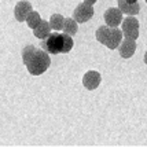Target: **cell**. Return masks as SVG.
Here are the masks:
<instances>
[{"instance_id": "13", "label": "cell", "mask_w": 147, "mask_h": 147, "mask_svg": "<svg viewBox=\"0 0 147 147\" xmlns=\"http://www.w3.org/2000/svg\"><path fill=\"white\" fill-rule=\"evenodd\" d=\"M63 24H65V17L61 14H52L51 18H50V25L51 29L54 30H62L63 29Z\"/></svg>"}, {"instance_id": "17", "label": "cell", "mask_w": 147, "mask_h": 147, "mask_svg": "<svg viewBox=\"0 0 147 147\" xmlns=\"http://www.w3.org/2000/svg\"><path fill=\"white\" fill-rule=\"evenodd\" d=\"M144 63H146V65H147V51H146V52H144Z\"/></svg>"}, {"instance_id": "12", "label": "cell", "mask_w": 147, "mask_h": 147, "mask_svg": "<svg viewBox=\"0 0 147 147\" xmlns=\"http://www.w3.org/2000/svg\"><path fill=\"white\" fill-rule=\"evenodd\" d=\"M77 22L74 18H65V24H63V30L65 33H67V34H70L71 37L74 36L78 30V26H77Z\"/></svg>"}, {"instance_id": "9", "label": "cell", "mask_w": 147, "mask_h": 147, "mask_svg": "<svg viewBox=\"0 0 147 147\" xmlns=\"http://www.w3.org/2000/svg\"><path fill=\"white\" fill-rule=\"evenodd\" d=\"M136 51V40H132V38H122V41L118 45V52L121 58H125L128 59L135 54Z\"/></svg>"}, {"instance_id": "14", "label": "cell", "mask_w": 147, "mask_h": 147, "mask_svg": "<svg viewBox=\"0 0 147 147\" xmlns=\"http://www.w3.org/2000/svg\"><path fill=\"white\" fill-rule=\"evenodd\" d=\"M40 22H41V17H40V14L37 11H32V13L28 15V18H26V24H28V26L30 29L37 28V25Z\"/></svg>"}, {"instance_id": "3", "label": "cell", "mask_w": 147, "mask_h": 147, "mask_svg": "<svg viewBox=\"0 0 147 147\" xmlns=\"http://www.w3.org/2000/svg\"><path fill=\"white\" fill-rule=\"evenodd\" d=\"M122 30L118 28H113L109 25H102L96 29L95 37L100 44L106 45L110 50L118 48L120 43L122 41Z\"/></svg>"}, {"instance_id": "5", "label": "cell", "mask_w": 147, "mask_h": 147, "mask_svg": "<svg viewBox=\"0 0 147 147\" xmlns=\"http://www.w3.org/2000/svg\"><path fill=\"white\" fill-rule=\"evenodd\" d=\"M92 17H94V7H92V4H88L85 1L80 3L73 11V18L78 24H84V22L90 21Z\"/></svg>"}, {"instance_id": "10", "label": "cell", "mask_w": 147, "mask_h": 147, "mask_svg": "<svg viewBox=\"0 0 147 147\" xmlns=\"http://www.w3.org/2000/svg\"><path fill=\"white\" fill-rule=\"evenodd\" d=\"M50 33H51L50 21H44V19H41V22L37 25V28L33 29V34H34L37 38H41V40H44V38L48 37Z\"/></svg>"}, {"instance_id": "18", "label": "cell", "mask_w": 147, "mask_h": 147, "mask_svg": "<svg viewBox=\"0 0 147 147\" xmlns=\"http://www.w3.org/2000/svg\"><path fill=\"white\" fill-rule=\"evenodd\" d=\"M144 1H146V3H147V0H144Z\"/></svg>"}, {"instance_id": "11", "label": "cell", "mask_w": 147, "mask_h": 147, "mask_svg": "<svg viewBox=\"0 0 147 147\" xmlns=\"http://www.w3.org/2000/svg\"><path fill=\"white\" fill-rule=\"evenodd\" d=\"M118 8L122 11V14H127V15H136V14L140 11V6L139 3H125V1H117Z\"/></svg>"}, {"instance_id": "7", "label": "cell", "mask_w": 147, "mask_h": 147, "mask_svg": "<svg viewBox=\"0 0 147 147\" xmlns=\"http://www.w3.org/2000/svg\"><path fill=\"white\" fill-rule=\"evenodd\" d=\"M105 22L106 25L113 26V28H117L122 22V11L118 8V7H110L105 11Z\"/></svg>"}, {"instance_id": "1", "label": "cell", "mask_w": 147, "mask_h": 147, "mask_svg": "<svg viewBox=\"0 0 147 147\" xmlns=\"http://www.w3.org/2000/svg\"><path fill=\"white\" fill-rule=\"evenodd\" d=\"M22 61L32 76L43 74L51 65L50 54L44 50H37L34 45H26L22 50Z\"/></svg>"}, {"instance_id": "15", "label": "cell", "mask_w": 147, "mask_h": 147, "mask_svg": "<svg viewBox=\"0 0 147 147\" xmlns=\"http://www.w3.org/2000/svg\"><path fill=\"white\" fill-rule=\"evenodd\" d=\"M84 1H85V3H88V4H92V6L96 3V0H84Z\"/></svg>"}, {"instance_id": "4", "label": "cell", "mask_w": 147, "mask_h": 147, "mask_svg": "<svg viewBox=\"0 0 147 147\" xmlns=\"http://www.w3.org/2000/svg\"><path fill=\"white\" fill-rule=\"evenodd\" d=\"M121 28L124 37L132 38V40H136L139 37V21L134 15H129L125 19H122Z\"/></svg>"}, {"instance_id": "2", "label": "cell", "mask_w": 147, "mask_h": 147, "mask_svg": "<svg viewBox=\"0 0 147 147\" xmlns=\"http://www.w3.org/2000/svg\"><path fill=\"white\" fill-rule=\"evenodd\" d=\"M73 45H74V43H73V38H71L70 34H67L65 32L59 33L58 30H55L54 33H50V36L41 41L40 47L48 54L57 55V54L70 52Z\"/></svg>"}, {"instance_id": "16", "label": "cell", "mask_w": 147, "mask_h": 147, "mask_svg": "<svg viewBox=\"0 0 147 147\" xmlns=\"http://www.w3.org/2000/svg\"><path fill=\"white\" fill-rule=\"evenodd\" d=\"M117 1H125V3H136L138 0H117Z\"/></svg>"}, {"instance_id": "6", "label": "cell", "mask_w": 147, "mask_h": 147, "mask_svg": "<svg viewBox=\"0 0 147 147\" xmlns=\"http://www.w3.org/2000/svg\"><path fill=\"white\" fill-rule=\"evenodd\" d=\"M32 11H33L32 4L29 1H26V0H21L14 7V17H15V19L18 22H24V21H26L28 15Z\"/></svg>"}, {"instance_id": "8", "label": "cell", "mask_w": 147, "mask_h": 147, "mask_svg": "<svg viewBox=\"0 0 147 147\" xmlns=\"http://www.w3.org/2000/svg\"><path fill=\"white\" fill-rule=\"evenodd\" d=\"M102 81V77L96 70H88L83 76V85L87 90H96L99 87V84Z\"/></svg>"}]
</instances>
